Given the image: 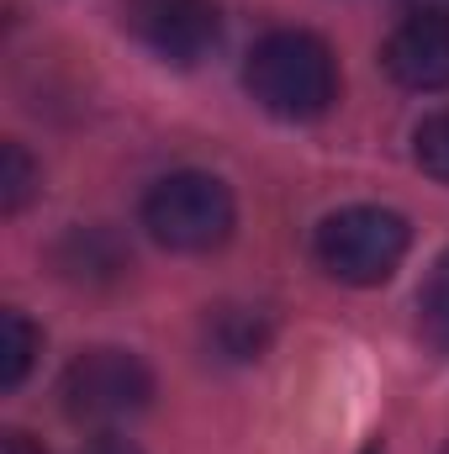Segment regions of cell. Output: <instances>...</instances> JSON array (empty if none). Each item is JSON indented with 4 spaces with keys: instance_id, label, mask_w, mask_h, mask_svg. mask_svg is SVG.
<instances>
[{
    "instance_id": "7",
    "label": "cell",
    "mask_w": 449,
    "mask_h": 454,
    "mask_svg": "<svg viewBox=\"0 0 449 454\" xmlns=\"http://www.w3.org/2000/svg\"><path fill=\"white\" fill-rule=\"evenodd\" d=\"M418 333L439 354H449V248L434 259V270L418 291Z\"/></svg>"
},
{
    "instance_id": "6",
    "label": "cell",
    "mask_w": 449,
    "mask_h": 454,
    "mask_svg": "<svg viewBox=\"0 0 449 454\" xmlns=\"http://www.w3.org/2000/svg\"><path fill=\"white\" fill-rule=\"evenodd\" d=\"M381 64L402 90H449V16H407L386 37Z\"/></svg>"
},
{
    "instance_id": "15",
    "label": "cell",
    "mask_w": 449,
    "mask_h": 454,
    "mask_svg": "<svg viewBox=\"0 0 449 454\" xmlns=\"http://www.w3.org/2000/svg\"><path fill=\"white\" fill-rule=\"evenodd\" d=\"M445 454H449V450H445Z\"/></svg>"
},
{
    "instance_id": "4",
    "label": "cell",
    "mask_w": 449,
    "mask_h": 454,
    "mask_svg": "<svg viewBox=\"0 0 449 454\" xmlns=\"http://www.w3.org/2000/svg\"><path fill=\"white\" fill-rule=\"evenodd\" d=\"M59 396H64V412L75 423L106 428V423H122V418L148 407L154 375L127 348H85L80 359H69V370L59 380Z\"/></svg>"
},
{
    "instance_id": "9",
    "label": "cell",
    "mask_w": 449,
    "mask_h": 454,
    "mask_svg": "<svg viewBox=\"0 0 449 454\" xmlns=\"http://www.w3.org/2000/svg\"><path fill=\"white\" fill-rule=\"evenodd\" d=\"M37 164L27 159V148L21 143H5L0 148V207H5V217H16L32 196H37Z\"/></svg>"
},
{
    "instance_id": "14",
    "label": "cell",
    "mask_w": 449,
    "mask_h": 454,
    "mask_svg": "<svg viewBox=\"0 0 449 454\" xmlns=\"http://www.w3.org/2000/svg\"><path fill=\"white\" fill-rule=\"evenodd\" d=\"M359 454H386V450H381V444H365V450H359Z\"/></svg>"
},
{
    "instance_id": "5",
    "label": "cell",
    "mask_w": 449,
    "mask_h": 454,
    "mask_svg": "<svg viewBox=\"0 0 449 454\" xmlns=\"http://www.w3.org/2000/svg\"><path fill=\"white\" fill-rule=\"evenodd\" d=\"M122 27L175 69L201 64L223 37V5L217 0H122Z\"/></svg>"
},
{
    "instance_id": "11",
    "label": "cell",
    "mask_w": 449,
    "mask_h": 454,
    "mask_svg": "<svg viewBox=\"0 0 449 454\" xmlns=\"http://www.w3.org/2000/svg\"><path fill=\"white\" fill-rule=\"evenodd\" d=\"M407 16H449V0H402Z\"/></svg>"
},
{
    "instance_id": "13",
    "label": "cell",
    "mask_w": 449,
    "mask_h": 454,
    "mask_svg": "<svg viewBox=\"0 0 449 454\" xmlns=\"http://www.w3.org/2000/svg\"><path fill=\"white\" fill-rule=\"evenodd\" d=\"M85 454H138V450H132L127 439H101V444H91Z\"/></svg>"
},
{
    "instance_id": "10",
    "label": "cell",
    "mask_w": 449,
    "mask_h": 454,
    "mask_svg": "<svg viewBox=\"0 0 449 454\" xmlns=\"http://www.w3.org/2000/svg\"><path fill=\"white\" fill-rule=\"evenodd\" d=\"M413 159H418L423 175L449 185V112H434L413 127Z\"/></svg>"
},
{
    "instance_id": "12",
    "label": "cell",
    "mask_w": 449,
    "mask_h": 454,
    "mask_svg": "<svg viewBox=\"0 0 449 454\" xmlns=\"http://www.w3.org/2000/svg\"><path fill=\"white\" fill-rule=\"evenodd\" d=\"M0 454H43L27 434H5V444H0Z\"/></svg>"
},
{
    "instance_id": "3",
    "label": "cell",
    "mask_w": 449,
    "mask_h": 454,
    "mask_svg": "<svg viewBox=\"0 0 449 454\" xmlns=\"http://www.w3.org/2000/svg\"><path fill=\"white\" fill-rule=\"evenodd\" d=\"M407 243H413L407 223L386 207H343L328 212L312 232L318 264L343 286H386L407 259Z\"/></svg>"
},
{
    "instance_id": "1",
    "label": "cell",
    "mask_w": 449,
    "mask_h": 454,
    "mask_svg": "<svg viewBox=\"0 0 449 454\" xmlns=\"http://www.w3.org/2000/svg\"><path fill=\"white\" fill-rule=\"evenodd\" d=\"M248 96L280 121H312L338 101L334 48L312 32H270L243 64Z\"/></svg>"
},
{
    "instance_id": "2",
    "label": "cell",
    "mask_w": 449,
    "mask_h": 454,
    "mask_svg": "<svg viewBox=\"0 0 449 454\" xmlns=\"http://www.w3.org/2000/svg\"><path fill=\"white\" fill-rule=\"evenodd\" d=\"M232 223H238V201L207 169L164 175L143 196V227L169 254H212L232 238Z\"/></svg>"
},
{
    "instance_id": "8",
    "label": "cell",
    "mask_w": 449,
    "mask_h": 454,
    "mask_svg": "<svg viewBox=\"0 0 449 454\" xmlns=\"http://www.w3.org/2000/svg\"><path fill=\"white\" fill-rule=\"evenodd\" d=\"M0 386L5 391H16L21 380H27V370H32V354H37V333H32V323L21 317V312H5L0 317Z\"/></svg>"
}]
</instances>
